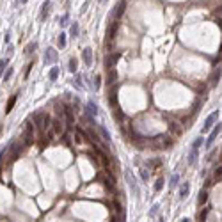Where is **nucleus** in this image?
Returning <instances> with one entry per match:
<instances>
[{"mask_svg":"<svg viewBox=\"0 0 222 222\" xmlns=\"http://www.w3.org/2000/svg\"><path fill=\"white\" fill-rule=\"evenodd\" d=\"M34 124L39 128V132H48L50 126H52V119L48 117V114H36L34 116Z\"/></svg>","mask_w":222,"mask_h":222,"instance_id":"obj_1","label":"nucleus"},{"mask_svg":"<svg viewBox=\"0 0 222 222\" xmlns=\"http://www.w3.org/2000/svg\"><path fill=\"white\" fill-rule=\"evenodd\" d=\"M219 114H220V112H219V110H215V112H211V114L206 117V121H204V124H202V130H201L202 133H208V132L211 130V126H213L215 121L219 119Z\"/></svg>","mask_w":222,"mask_h":222,"instance_id":"obj_2","label":"nucleus"},{"mask_svg":"<svg viewBox=\"0 0 222 222\" xmlns=\"http://www.w3.org/2000/svg\"><path fill=\"white\" fill-rule=\"evenodd\" d=\"M21 149H23V146H21V144H14V142H13V144H9V146H7V151H11V153H9V158H7V162L11 163V162L16 160V158L20 157Z\"/></svg>","mask_w":222,"mask_h":222,"instance_id":"obj_3","label":"nucleus"},{"mask_svg":"<svg viewBox=\"0 0 222 222\" xmlns=\"http://www.w3.org/2000/svg\"><path fill=\"white\" fill-rule=\"evenodd\" d=\"M219 133H220V123H219V124H215V128H213V130H211V133L208 135L206 144H204V147H206V149H210V147H211V144L215 142V139H217V135H219Z\"/></svg>","mask_w":222,"mask_h":222,"instance_id":"obj_4","label":"nucleus"},{"mask_svg":"<svg viewBox=\"0 0 222 222\" xmlns=\"http://www.w3.org/2000/svg\"><path fill=\"white\" fill-rule=\"evenodd\" d=\"M124 176H126V181H128V185H130V188L133 190V194H135V196H139V187H137V181H135V178H133L132 171H130V169H126Z\"/></svg>","mask_w":222,"mask_h":222,"instance_id":"obj_5","label":"nucleus"},{"mask_svg":"<svg viewBox=\"0 0 222 222\" xmlns=\"http://www.w3.org/2000/svg\"><path fill=\"white\" fill-rule=\"evenodd\" d=\"M55 62H57V52H55L53 48H48L46 53H44V64H46V66H52V64H55Z\"/></svg>","mask_w":222,"mask_h":222,"instance_id":"obj_6","label":"nucleus"},{"mask_svg":"<svg viewBox=\"0 0 222 222\" xmlns=\"http://www.w3.org/2000/svg\"><path fill=\"white\" fill-rule=\"evenodd\" d=\"M85 108H87V114H89L91 117H96V116H98V105H96V101H94V100L87 101Z\"/></svg>","mask_w":222,"mask_h":222,"instance_id":"obj_7","label":"nucleus"},{"mask_svg":"<svg viewBox=\"0 0 222 222\" xmlns=\"http://www.w3.org/2000/svg\"><path fill=\"white\" fill-rule=\"evenodd\" d=\"M124 9H126V2H124V0L117 2V5H116V9H114V18L117 21H119V18L124 14Z\"/></svg>","mask_w":222,"mask_h":222,"instance_id":"obj_8","label":"nucleus"},{"mask_svg":"<svg viewBox=\"0 0 222 222\" xmlns=\"http://www.w3.org/2000/svg\"><path fill=\"white\" fill-rule=\"evenodd\" d=\"M117 29H119V21L114 20L112 21V25L108 27V41H112L116 38V32H117Z\"/></svg>","mask_w":222,"mask_h":222,"instance_id":"obj_9","label":"nucleus"},{"mask_svg":"<svg viewBox=\"0 0 222 222\" xmlns=\"http://www.w3.org/2000/svg\"><path fill=\"white\" fill-rule=\"evenodd\" d=\"M82 57H84L85 66H91V64H93V50H91V48H85V50L82 52Z\"/></svg>","mask_w":222,"mask_h":222,"instance_id":"obj_10","label":"nucleus"},{"mask_svg":"<svg viewBox=\"0 0 222 222\" xmlns=\"http://www.w3.org/2000/svg\"><path fill=\"white\" fill-rule=\"evenodd\" d=\"M50 7H52V2L46 0V2L43 4V7H41V20H46V16H48V13H50Z\"/></svg>","mask_w":222,"mask_h":222,"instance_id":"obj_11","label":"nucleus"},{"mask_svg":"<svg viewBox=\"0 0 222 222\" xmlns=\"http://www.w3.org/2000/svg\"><path fill=\"white\" fill-rule=\"evenodd\" d=\"M16 100H18V94H13V96L9 98V101H7V105H5V114H9V112L13 110V107H14V103H16Z\"/></svg>","mask_w":222,"mask_h":222,"instance_id":"obj_12","label":"nucleus"},{"mask_svg":"<svg viewBox=\"0 0 222 222\" xmlns=\"http://www.w3.org/2000/svg\"><path fill=\"white\" fill-rule=\"evenodd\" d=\"M188 188H190V183L185 181L181 185V188H180V199H187V196H188Z\"/></svg>","mask_w":222,"mask_h":222,"instance_id":"obj_13","label":"nucleus"},{"mask_svg":"<svg viewBox=\"0 0 222 222\" xmlns=\"http://www.w3.org/2000/svg\"><path fill=\"white\" fill-rule=\"evenodd\" d=\"M98 132H100V135H101V139L105 142H110V133H108V130L105 128V126H98Z\"/></svg>","mask_w":222,"mask_h":222,"instance_id":"obj_14","label":"nucleus"},{"mask_svg":"<svg viewBox=\"0 0 222 222\" xmlns=\"http://www.w3.org/2000/svg\"><path fill=\"white\" fill-rule=\"evenodd\" d=\"M57 77H59V68H57V66L50 68V71H48V78H50V82H55L57 80Z\"/></svg>","mask_w":222,"mask_h":222,"instance_id":"obj_15","label":"nucleus"},{"mask_svg":"<svg viewBox=\"0 0 222 222\" xmlns=\"http://www.w3.org/2000/svg\"><path fill=\"white\" fill-rule=\"evenodd\" d=\"M197 162V149H190L188 153V165H196Z\"/></svg>","mask_w":222,"mask_h":222,"instance_id":"obj_16","label":"nucleus"},{"mask_svg":"<svg viewBox=\"0 0 222 222\" xmlns=\"http://www.w3.org/2000/svg\"><path fill=\"white\" fill-rule=\"evenodd\" d=\"M78 32H80V27H78V23H71L69 36H71V38H77V36H78Z\"/></svg>","mask_w":222,"mask_h":222,"instance_id":"obj_17","label":"nucleus"},{"mask_svg":"<svg viewBox=\"0 0 222 222\" xmlns=\"http://www.w3.org/2000/svg\"><path fill=\"white\" fill-rule=\"evenodd\" d=\"M119 57H121V53H114L112 57H108V61H107V64H108V68H110V69L114 68V64H116V62L119 61Z\"/></svg>","mask_w":222,"mask_h":222,"instance_id":"obj_18","label":"nucleus"},{"mask_svg":"<svg viewBox=\"0 0 222 222\" xmlns=\"http://www.w3.org/2000/svg\"><path fill=\"white\" fill-rule=\"evenodd\" d=\"M206 199H208V192H206V190H201V192H199V199H197V204H199V206H202V204L206 202Z\"/></svg>","mask_w":222,"mask_h":222,"instance_id":"obj_19","label":"nucleus"},{"mask_svg":"<svg viewBox=\"0 0 222 222\" xmlns=\"http://www.w3.org/2000/svg\"><path fill=\"white\" fill-rule=\"evenodd\" d=\"M66 43H68V36L62 32L61 36H59V41H57V44H59V48H66Z\"/></svg>","mask_w":222,"mask_h":222,"instance_id":"obj_20","label":"nucleus"},{"mask_svg":"<svg viewBox=\"0 0 222 222\" xmlns=\"http://www.w3.org/2000/svg\"><path fill=\"white\" fill-rule=\"evenodd\" d=\"M36 48H38V43H36V41H32V43H29V44H27V48H25V53L29 55V53H32Z\"/></svg>","mask_w":222,"mask_h":222,"instance_id":"obj_21","label":"nucleus"},{"mask_svg":"<svg viewBox=\"0 0 222 222\" xmlns=\"http://www.w3.org/2000/svg\"><path fill=\"white\" fill-rule=\"evenodd\" d=\"M117 78V73H116V69H110L108 71V84H112V82Z\"/></svg>","mask_w":222,"mask_h":222,"instance_id":"obj_22","label":"nucleus"},{"mask_svg":"<svg viewBox=\"0 0 222 222\" xmlns=\"http://www.w3.org/2000/svg\"><path fill=\"white\" fill-rule=\"evenodd\" d=\"M202 142H204V139H202V137H199V139H196V141L192 142V149H199V146H201Z\"/></svg>","mask_w":222,"mask_h":222,"instance_id":"obj_23","label":"nucleus"},{"mask_svg":"<svg viewBox=\"0 0 222 222\" xmlns=\"http://www.w3.org/2000/svg\"><path fill=\"white\" fill-rule=\"evenodd\" d=\"M69 71H71V73H77V61H75L73 57L69 59Z\"/></svg>","mask_w":222,"mask_h":222,"instance_id":"obj_24","label":"nucleus"},{"mask_svg":"<svg viewBox=\"0 0 222 222\" xmlns=\"http://www.w3.org/2000/svg\"><path fill=\"white\" fill-rule=\"evenodd\" d=\"M162 187H163V180H162V178H158V180L155 181V192H160Z\"/></svg>","mask_w":222,"mask_h":222,"instance_id":"obj_25","label":"nucleus"},{"mask_svg":"<svg viewBox=\"0 0 222 222\" xmlns=\"http://www.w3.org/2000/svg\"><path fill=\"white\" fill-rule=\"evenodd\" d=\"M13 73H14V71H13V68H7V71H5V73L2 75V77H4V80L7 82L9 78H11V77H13Z\"/></svg>","mask_w":222,"mask_h":222,"instance_id":"obj_26","label":"nucleus"},{"mask_svg":"<svg viewBox=\"0 0 222 222\" xmlns=\"http://www.w3.org/2000/svg\"><path fill=\"white\" fill-rule=\"evenodd\" d=\"M73 84H75L78 89H82V75H80V73H77V77H75V82H73Z\"/></svg>","mask_w":222,"mask_h":222,"instance_id":"obj_27","label":"nucleus"},{"mask_svg":"<svg viewBox=\"0 0 222 222\" xmlns=\"http://www.w3.org/2000/svg\"><path fill=\"white\" fill-rule=\"evenodd\" d=\"M52 126H53L55 132H62V126H61V121H59V119H55V121L52 123Z\"/></svg>","mask_w":222,"mask_h":222,"instance_id":"obj_28","label":"nucleus"},{"mask_svg":"<svg viewBox=\"0 0 222 222\" xmlns=\"http://www.w3.org/2000/svg\"><path fill=\"white\" fill-rule=\"evenodd\" d=\"M208 213H210V208H206V210H202L201 215H199V219H201V222L206 220V217H208Z\"/></svg>","mask_w":222,"mask_h":222,"instance_id":"obj_29","label":"nucleus"},{"mask_svg":"<svg viewBox=\"0 0 222 222\" xmlns=\"http://www.w3.org/2000/svg\"><path fill=\"white\" fill-rule=\"evenodd\" d=\"M68 21H69V14L66 13V14L61 18V27H66V25H68Z\"/></svg>","mask_w":222,"mask_h":222,"instance_id":"obj_30","label":"nucleus"},{"mask_svg":"<svg viewBox=\"0 0 222 222\" xmlns=\"http://www.w3.org/2000/svg\"><path fill=\"white\" fill-rule=\"evenodd\" d=\"M100 87H101V77H100V75H98V77L94 78V91H98Z\"/></svg>","mask_w":222,"mask_h":222,"instance_id":"obj_31","label":"nucleus"},{"mask_svg":"<svg viewBox=\"0 0 222 222\" xmlns=\"http://www.w3.org/2000/svg\"><path fill=\"white\" fill-rule=\"evenodd\" d=\"M178 181H180V174H172L171 176V187H174Z\"/></svg>","mask_w":222,"mask_h":222,"instance_id":"obj_32","label":"nucleus"},{"mask_svg":"<svg viewBox=\"0 0 222 222\" xmlns=\"http://www.w3.org/2000/svg\"><path fill=\"white\" fill-rule=\"evenodd\" d=\"M141 178H142V181H147V178H149V172H147L146 169H141Z\"/></svg>","mask_w":222,"mask_h":222,"instance_id":"obj_33","label":"nucleus"},{"mask_svg":"<svg viewBox=\"0 0 222 222\" xmlns=\"http://www.w3.org/2000/svg\"><path fill=\"white\" fill-rule=\"evenodd\" d=\"M5 66H7V59H5V61H0V77L4 75V69H5Z\"/></svg>","mask_w":222,"mask_h":222,"instance_id":"obj_34","label":"nucleus"},{"mask_svg":"<svg viewBox=\"0 0 222 222\" xmlns=\"http://www.w3.org/2000/svg\"><path fill=\"white\" fill-rule=\"evenodd\" d=\"M158 208H160V206H158V204H155V206L151 208V211H149V217H155V215H157V211H158Z\"/></svg>","mask_w":222,"mask_h":222,"instance_id":"obj_35","label":"nucleus"},{"mask_svg":"<svg viewBox=\"0 0 222 222\" xmlns=\"http://www.w3.org/2000/svg\"><path fill=\"white\" fill-rule=\"evenodd\" d=\"M32 66H34V62H29V64H27V71H25V78L29 77V73H30V69H32Z\"/></svg>","mask_w":222,"mask_h":222,"instance_id":"obj_36","label":"nucleus"},{"mask_svg":"<svg viewBox=\"0 0 222 222\" xmlns=\"http://www.w3.org/2000/svg\"><path fill=\"white\" fill-rule=\"evenodd\" d=\"M9 36H11V32L7 30V32H5V38H4V43H9Z\"/></svg>","mask_w":222,"mask_h":222,"instance_id":"obj_37","label":"nucleus"},{"mask_svg":"<svg viewBox=\"0 0 222 222\" xmlns=\"http://www.w3.org/2000/svg\"><path fill=\"white\" fill-rule=\"evenodd\" d=\"M181 222H190V219H181Z\"/></svg>","mask_w":222,"mask_h":222,"instance_id":"obj_38","label":"nucleus"},{"mask_svg":"<svg viewBox=\"0 0 222 222\" xmlns=\"http://www.w3.org/2000/svg\"><path fill=\"white\" fill-rule=\"evenodd\" d=\"M25 2H27V0H21V4H25Z\"/></svg>","mask_w":222,"mask_h":222,"instance_id":"obj_39","label":"nucleus"},{"mask_svg":"<svg viewBox=\"0 0 222 222\" xmlns=\"http://www.w3.org/2000/svg\"><path fill=\"white\" fill-rule=\"evenodd\" d=\"M100 2H103V0H100Z\"/></svg>","mask_w":222,"mask_h":222,"instance_id":"obj_40","label":"nucleus"}]
</instances>
